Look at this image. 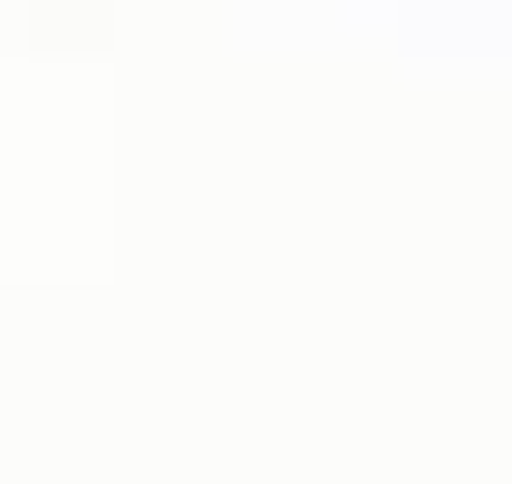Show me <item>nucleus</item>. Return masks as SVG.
<instances>
[]
</instances>
